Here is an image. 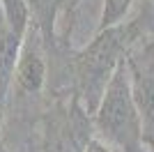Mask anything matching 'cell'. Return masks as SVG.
I'll return each instance as SVG.
<instances>
[{"mask_svg":"<svg viewBox=\"0 0 154 152\" xmlns=\"http://www.w3.org/2000/svg\"><path fill=\"white\" fill-rule=\"evenodd\" d=\"M140 35L136 21H124L106 30H97L94 39H90L78 51L74 74H76V95L85 113H94L113 71L124 60L129 46Z\"/></svg>","mask_w":154,"mask_h":152,"instance_id":"obj_1","label":"cell"},{"mask_svg":"<svg viewBox=\"0 0 154 152\" xmlns=\"http://www.w3.org/2000/svg\"><path fill=\"white\" fill-rule=\"evenodd\" d=\"M97 136H101L117 152H145L147 136L140 108L136 104L127 62H120L113 71L101 99L92 113Z\"/></svg>","mask_w":154,"mask_h":152,"instance_id":"obj_2","label":"cell"},{"mask_svg":"<svg viewBox=\"0 0 154 152\" xmlns=\"http://www.w3.org/2000/svg\"><path fill=\"white\" fill-rule=\"evenodd\" d=\"M136 104L145 122L147 143L154 138V39L138 37L124 55Z\"/></svg>","mask_w":154,"mask_h":152,"instance_id":"obj_3","label":"cell"},{"mask_svg":"<svg viewBox=\"0 0 154 152\" xmlns=\"http://www.w3.org/2000/svg\"><path fill=\"white\" fill-rule=\"evenodd\" d=\"M46 78H48V67H46V60H44V55H42L39 46L30 44L28 39H23L12 85L19 90V92H23V95H37V92L44 90Z\"/></svg>","mask_w":154,"mask_h":152,"instance_id":"obj_4","label":"cell"},{"mask_svg":"<svg viewBox=\"0 0 154 152\" xmlns=\"http://www.w3.org/2000/svg\"><path fill=\"white\" fill-rule=\"evenodd\" d=\"M23 39L19 32H14L5 21L0 19V101L5 99L14 83V71H16V62L21 55V46Z\"/></svg>","mask_w":154,"mask_h":152,"instance_id":"obj_5","label":"cell"},{"mask_svg":"<svg viewBox=\"0 0 154 152\" xmlns=\"http://www.w3.org/2000/svg\"><path fill=\"white\" fill-rule=\"evenodd\" d=\"M30 9V19L39 28L44 39H53L55 21H58V2L55 0H26Z\"/></svg>","mask_w":154,"mask_h":152,"instance_id":"obj_6","label":"cell"},{"mask_svg":"<svg viewBox=\"0 0 154 152\" xmlns=\"http://www.w3.org/2000/svg\"><path fill=\"white\" fill-rule=\"evenodd\" d=\"M136 0H103L101 2V14H99V25L97 30H106L117 23H124L134 7Z\"/></svg>","mask_w":154,"mask_h":152,"instance_id":"obj_7","label":"cell"},{"mask_svg":"<svg viewBox=\"0 0 154 152\" xmlns=\"http://www.w3.org/2000/svg\"><path fill=\"white\" fill-rule=\"evenodd\" d=\"M83 152H117V150H115L113 145H108L101 136H92V138L85 143Z\"/></svg>","mask_w":154,"mask_h":152,"instance_id":"obj_8","label":"cell"},{"mask_svg":"<svg viewBox=\"0 0 154 152\" xmlns=\"http://www.w3.org/2000/svg\"><path fill=\"white\" fill-rule=\"evenodd\" d=\"M55 2H58V14H60V12H64L69 5H76L78 0H55Z\"/></svg>","mask_w":154,"mask_h":152,"instance_id":"obj_9","label":"cell"},{"mask_svg":"<svg viewBox=\"0 0 154 152\" xmlns=\"http://www.w3.org/2000/svg\"><path fill=\"white\" fill-rule=\"evenodd\" d=\"M152 2H154V0H152Z\"/></svg>","mask_w":154,"mask_h":152,"instance_id":"obj_10","label":"cell"}]
</instances>
